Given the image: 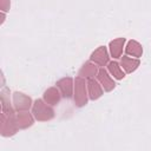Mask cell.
<instances>
[{
    "label": "cell",
    "instance_id": "1",
    "mask_svg": "<svg viewBox=\"0 0 151 151\" xmlns=\"http://www.w3.org/2000/svg\"><path fill=\"white\" fill-rule=\"evenodd\" d=\"M18 123H17V117L14 116V112H2L1 113V134L7 137L12 136L17 132L18 130Z\"/></svg>",
    "mask_w": 151,
    "mask_h": 151
},
{
    "label": "cell",
    "instance_id": "2",
    "mask_svg": "<svg viewBox=\"0 0 151 151\" xmlns=\"http://www.w3.org/2000/svg\"><path fill=\"white\" fill-rule=\"evenodd\" d=\"M32 112H33V116L35 117V119L39 122H46L54 117L53 109L47 106V104H45L44 100H41V99H37L34 101Z\"/></svg>",
    "mask_w": 151,
    "mask_h": 151
},
{
    "label": "cell",
    "instance_id": "3",
    "mask_svg": "<svg viewBox=\"0 0 151 151\" xmlns=\"http://www.w3.org/2000/svg\"><path fill=\"white\" fill-rule=\"evenodd\" d=\"M86 85L85 79L83 77H77L74 80V101L77 106H84L87 104V94H86Z\"/></svg>",
    "mask_w": 151,
    "mask_h": 151
},
{
    "label": "cell",
    "instance_id": "4",
    "mask_svg": "<svg viewBox=\"0 0 151 151\" xmlns=\"http://www.w3.org/2000/svg\"><path fill=\"white\" fill-rule=\"evenodd\" d=\"M31 104H32V99L28 96H26L21 92H14L13 105L17 111H26L31 107Z\"/></svg>",
    "mask_w": 151,
    "mask_h": 151
},
{
    "label": "cell",
    "instance_id": "5",
    "mask_svg": "<svg viewBox=\"0 0 151 151\" xmlns=\"http://www.w3.org/2000/svg\"><path fill=\"white\" fill-rule=\"evenodd\" d=\"M91 61L98 64L99 66H105L109 63V53L105 46H99L90 57Z\"/></svg>",
    "mask_w": 151,
    "mask_h": 151
},
{
    "label": "cell",
    "instance_id": "6",
    "mask_svg": "<svg viewBox=\"0 0 151 151\" xmlns=\"http://www.w3.org/2000/svg\"><path fill=\"white\" fill-rule=\"evenodd\" d=\"M97 79H98V81L100 83V85L104 87V90L107 91V92L112 91V90L114 88V86H116V83H114L113 79L109 76V73H107V71H106L105 68L98 70Z\"/></svg>",
    "mask_w": 151,
    "mask_h": 151
},
{
    "label": "cell",
    "instance_id": "7",
    "mask_svg": "<svg viewBox=\"0 0 151 151\" xmlns=\"http://www.w3.org/2000/svg\"><path fill=\"white\" fill-rule=\"evenodd\" d=\"M57 86L60 88L61 94L65 98H71L72 97V90H73V80L72 78L67 77V78H63L60 80L57 81Z\"/></svg>",
    "mask_w": 151,
    "mask_h": 151
},
{
    "label": "cell",
    "instance_id": "8",
    "mask_svg": "<svg viewBox=\"0 0 151 151\" xmlns=\"http://www.w3.org/2000/svg\"><path fill=\"white\" fill-rule=\"evenodd\" d=\"M87 88H88V97L92 100L98 99L103 94V90L97 80L93 78H87Z\"/></svg>",
    "mask_w": 151,
    "mask_h": 151
},
{
    "label": "cell",
    "instance_id": "9",
    "mask_svg": "<svg viewBox=\"0 0 151 151\" xmlns=\"http://www.w3.org/2000/svg\"><path fill=\"white\" fill-rule=\"evenodd\" d=\"M124 42H125V38H117L110 42V53L114 59H118L122 57Z\"/></svg>",
    "mask_w": 151,
    "mask_h": 151
},
{
    "label": "cell",
    "instance_id": "10",
    "mask_svg": "<svg viewBox=\"0 0 151 151\" xmlns=\"http://www.w3.org/2000/svg\"><path fill=\"white\" fill-rule=\"evenodd\" d=\"M44 100L50 105H57L60 100V93L55 87H50L44 93Z\"/></svg>",
    "mask_w": 151,
    "mask_h": 151
},
{
    "label": "cell",
    "instance_id": "11",
    "mask_svg": "<svg viewBox=\"0 0 151 151\" xmlns=\"http://www.w3.org/2000/svg\"><path fill=\"white\" fill-rule=\"evenodd\" d=\"M125 52H126V54H129V55L139 58V57H142L143 47H142V45H140L138 41H136V40H130V41L127 42L126 47H125Z\"/></svg>",
    "mask_w": 151,
    "mask_h": 151
},
{
    "label": "cell",
    "instance_id": "12",
    "mask_svg": "<svg viewBox=\"0 0 151 151\" xmlns=\"http://www.w3.org/2000/svg\"><path fill=\"white\" fill-rule=\"evenodd\" d=\"M19 129H26L33 124V117L28 112H19L15 114Z\"/></svg>",
    "mask_w": 151,
    "mask_h": 151
},
{
    "label": "cell",
    "instance_id": "13",
    "mask_svg": "<svg viewBox=\"0 0 151 151\" xmlns=\"http://www.w3.org/2000/svg\"><path fill=\"white\" fill-rule=\"evenodd\" d=\"M140 61L139 59H132L129 57H122V66L125 70L126 73H132L138 66H139Z\"/></svg>",
    "mask_w": 151,
    "mask_h": 151
},
{
    "label": "cell",
    "instance_id": "14",
    "mask_svg": "<svg viewBox=\"0 0 151 151\" xmlns=\"http://www.w3.org/2000/svg\"><path fill=\"white\" fill-rule=\"evenodd\" d=\"M97 73H98L97 66L94 64H91V63H85L79 71V76L83 78H92Z\"/></svg>",
    "mask_w": 151,
    "mask_h": 151
},
{
    "label": "cell",
    "instance_id": "15",
    "mask_svg": "<svg viewBox=\"0 0 151 151\" xmlns=\"http://www.w3.org/2000/svg\"><path fill=\"white\" fill-rule=\"evenodd\" d=\"M109 71H110V73L116 78V79H118V80H120V79H123L124 77H125V74H124V72L122 71V68H120V66H119V64L117 63V61H111V63H109Z\"/></svg>",
    "mask_w": 151,
    "mask_h": 151
},
{
    "label": "cell",
    "instance_id": "16",
    "mask_svg": "<svg viewBox=\"0 0 151 151\" xmlns=\"http://www.w3.org/2000/svg\"><path fill=\"white\" fill-rule=\"evenodd\" d=\"M9 6H11V2H9V0H1L0 7H1V9H2L4 12L8 11V9H9Z\"/></svg>",
    "mask_w": 151,
    "mask_h": 151
}]
</instances>
